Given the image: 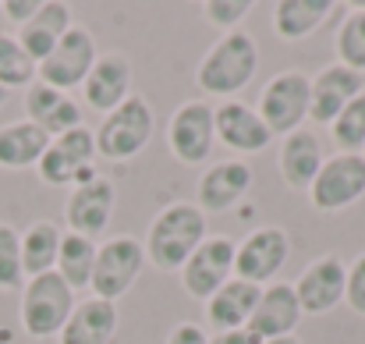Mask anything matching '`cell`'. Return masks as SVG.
Wrapping results in <instances>:
<instances>
[{
  "mask_svg": "<svg viewBox=\"0 0 365 344\" xmlns=\"http://www.w3.org/2000/svg\"><path fill=\"white\" fill-rule=\"evenodd\" d=\"M50 146V135L39 131L32 121L18 117L0 124V171H29L39 167L43 153Z\"/></svg>",
  "mask_w": 365,
  "mask_h": 344,
  "instance_id": "obj_26",
  "label": "cell"
},
{
  "mask_svg": "<svg viewBox=\"0 0 365 344\" xmlns=\"http://www.w3.org/2000/svg\"><path fill=\"white\" fill-rule=\"evenodd\" d=\"M323 163H327V149H323V138L316 131L298 128V131L284 135L277 167H280V178L291 192H309L316 174L323 171Z\"/></svg>",
  "mask_w": 365,
  "mask_h": 344,
  "instance_id": "obj_20",
  "label": "cell"
},
{
  "mask_svg": "<svg viewBox=\"0 0 365 344\" xmlns=\"http://www.w3.org/2000/svg\"><path fill=\"white\" fill-rule=\"evenodd\" d=\"M262 344H302V341L291 334V338H273V341H262Z\"/></svg>",
  "mask_w": 365,
  "mask_h": 344,
  "instance_id": "obj_38",
  "label": "cell"
},
{
  "mask_svg": "<svg viewBox=\"0 0 365 344\" xmlns=\"http://www.w3.org/2000/svg\"><path fill=\"white\" fill-rule=\"evenodd\" d=\"M255 174L248 160H217L206 167V174L199 178L195 188V206L210 217V213H227L242 203L252 188Z\"/></svg>",
  "mask_w": 365,
  "mask_h": 344,
  "instance_id": "obj_17",
  "label": "cell"
},
{
  "mask_svg": "<svg viewBox=\"0 0 365 344\" xmlns=\"http://www.w3.org/2000/svg\"><path fill=\"white\" fill-rule=\"evenodd\" d=\"M128 96H131V61L118 50L100 54L89 79L82 82V103L96 114H110Z\"/></svg>",
  "mask_w": 365,
  "mask_h": 344,
  "instance_id": "obj_19",
  "label": "cell"
},
{
  "mask_svg": "<svg viewBox=\"0 0 365 344\" xmlns=\"http://www.w3.org/2000/svg\"><path fill=\"white\" fill-rule=\"evenodd\" d=\"M259 71V43L252 32L235 29L224 32L199 61L195 68V86L202 96L217 100H235Z\"/></svg>",
  "mask_w": 365,
  "mask_h": 344,
  "instance_id": "obj_2",
  "label": "cell"
},
{
  "mask_svg": "<svg viewBox=\"0 0 365 344\" xmlns=\"http://www.w3.org/2000/svg\"><path fill=\"white\" fill-rule=\"evenodd\" d=\"M96 248L100 241H89L82 234H71L64 231L61 238V252H57V273L64 277V284L78 295V291H89L93 284V266H96Z\"/></svg>",
  "mask_w": 365,
  "mask_h": 344,
  "instance_id": "obj_28",
  "label": "cell"
},
{
  "mask_svg": "<svg viewBox=\"0 0 365 344\" xmlns=\"http://www.w3.org/2000/svg\"><path fill=\"white\" fill-rule=\"evenodd\" d=\"M291 259V234L277 224L248 231L238 241L235 252V277H242L255 288H266L277 280V273L284 270V263Z\"/></svg>",
  "mask_w": 365,
  "mask_h": 344,
  "instance_id": "obj_12",
  "label": "cell"
},
{
  "mask_svg": "<svg viewBox=\"0 0 365 344\" xmlns=\"http://www.w3.org/2000/svg\"><path fill=\"white\" fill-rule=\"evenodd\" d=\"M334 11V0H280L273 7V36L284 43H305L330 21Z\"/></svg>",
  "mask_w": 365,
  "mask_h": 344,
  "instance_id": "obj_25",
  "label": "cell"
},
{
  "mask_svg": "<svg viewBox=\"0 0 365 344\" xmlns=\"http://www.w3.org/2000/svg\"><path fill=\"white\" fill-rule=\"evenodd\" d=\"M142 266H145V248L138 238L131 234L107 238L96 248V266H93V284H89L93 298H103V302L124 298L142 277Z\"/></svg>",
  "mask_w": 365,
  "mask_h": 344,
  "instance_id": "obj_5",
  "label": "cell"
},
{
  "mask_svg": "<svg viewBox=\"0 0 365 344\" xmlns=\"http://www.w3.org/2000/svg\"><path fill=\"white\" fill-rule=\"evenodd\" d=\"M348 291V263L337 252H323L316 256L302 277L294 280V295L302 305V316H327L344 302Z\"/></svg>",
  "mask_w": 365,
  "mask_h": 344,
  "instance_id": "obj_14",
  "label": "cell"
},
{
  "mask_svg": "<svg viewBox=\"0 0 365 344\" xmlns=\"http://www.w3.org/2000/svg\"><path fill=\"white\" fill-rule=\"evenodd\" d=\"M163 344H210V334H206V327H199L192 320H181V323L170 327V334H167Z\"/></svg>",
  "mask_w": 365,
  "mask_h": 344,
  "instance_id": "obj_35",
  "label": "cell"
},
{
  "mask_svg": "<svg viewBox=\"0 0 365 344\" xmlns=\"http://www.w3.org/2000/svg\"><path fill=\"white\" fill-rule=\"evenodd\" d=\"M39 4H43V0H4V4H0V11H4V18H7V21H14V25L21 29V25L39 11Z\"/></svg>",
  "mask_w": 365,
  "mask_h": 344,
  "instance_id": "obj_36",
  "label": "cell"
},
{
  "mask_svg": "<svg viewBox=\"0 0 365 344\" xmlns=\"http://www.w3.org/2000/svg\"><path fill=\"white\" fill-rule=\"evenodd\" d=\"M118 302L103 298H82L75 313L68 316L64 330L57 334V344H110L118 334Z\"/></svg>",
  "mask_w": 365,
  "mask_h": 344,
  "instance_id": "obj_24",
  "label": "cell"
},
{
  "mask_svg": "<svg viewBox=\"0 0 365 344\" xmlns=\"http://www.w3.org/2000/svg\"><path fill=\"white\" fill-rule=\"evenodd\" d=\"M75 25V18H71V7L64 4V0H43L39 4V11L18 29V43H21V50L39 64V61H46L50 57V50L68 36V29Z\"/></svg>",
  "mask_w": 365,
  "mask_h": 344,
  "instance_id": "obj_23",
  "label": "cell"
},
{
  "mask_svg": "<svg viewBox=\"0 0 365 344\" xmlns=\"http://www.w3.org/2000/svg\"><path fill=\"white\" fill-rule=\"evenodd\" d=\"M25 270H21V231L0 221V291H21Z\"/></svg>",
  "mask_w": 365,
  "mask_h": 344,
  "instance_id": "obj_32",
  "label": "cell"
},
{
  "mask_svg": "<svg viewBox=\"0 0 365 344\" xmlns=\"http://www.w3.org/2000/svg\"><path fill=\"white\" fill-rule=\"evenodd\" d=\"M302 323V305H298V295H294V284H284V280H273L262 288L259 295V305L245 327V334L255 344L273 341V338H291Z\"/></svg>",
  "mask_w": 365,
  "mask_h": 344,
  "instance_id": "obj_16",
  "label": "cell"
},
{
  "mask_svg": "<svg viewBox=\"0 0 365 344\" xmlns=\"http://www.w3.org/2000/svg\"><path fill=\"white\" fill-rule=\"evenodd\" d=\"M337 153H365V93H359L330 124Z\"/></svg>",
  "mask_w": 365,
  "mask_h": 344,
  "instance_id": "obj_31",
  "label": "cell"
},
{
  "mask_svg": "<svg viewBox=\"0 0 365 344\" xmlns=\"http://www.w3.org/2000/svg\"><path fill=\"white\" fill-rule=\"evenodd\" d=\"M210 238V217L195 203H167L145 231V263H153L163 273H181V266L192 259V252Z\"/></svg>",
  "mask_w": 365,
  "mask_h": 344,
  "instance_id": "obj_1",
  "label": "cell"
},
{
  "mask_svg": "<svg viewBox=\"0 0 365 344\" xmlns=\"http://www.w3.org/2000/svg\"><path fill=\"white\" fill-rule=\"evenodd\" d=\"M213 121H217V142H224L238 156H255L273 142V131L266 128L259 111L242 100H224L220 107H213Z\"/></svg>",
  "mask_w": 365,
  "mask_h": 344,
  "instance_id": "obj_18",
  "label": "cell"
},
{
  "mask_svg": "<svg viewBox=\"0 0 365 344\" xmlns=\"http://www.w3.org/2000/svg\"><path fill=\"white\" fill-rule=\"evenodd\" d=\"M167 149L178 163L199 167L217 149V121L210 100H185L167 121Z\"/></svg>",
  "mask_w": 365,
  "mask_h": 344,
  "instance_id": "obj_7",
  "label": "cell"
},
{
  "mask_svg": "<svg viewBox=\"0 0 365 344\" xmlns=\"http://www.w3.org/2000/svg\"><path fill=\"white\" fill-rule=\"evenodd\" d=\"M210 344H255V341H252L245 330H231V334H213Z\"/></svg>",
  "mask_w": 365,
  "mask_h": 344,
  "instance_id": "obj_37",
  "label": "cell"
},
{
  "mask_svg": "<svg viewBox=\"0 0 365 344\" xmlns=\"http://www.w3.org/2000/svg\"><path fill=\"white\" fill-rule=\"evenodd\" d=\"M362 156H365V153H362Z\"/></svg>",
  "mask_w": 365,
  "mask_h": 344,
  "instance_id": "obj_40",
  "label": "cell"
},
{
  "mask_svg": "<svg viewBox=\"0 0 365 344\" xmlns=\"http://www.w3.org/2000/svg\"><path fill=\"white\" fill-rule=\"evenodd\" d=\"M25 121H32L50 138H57V135H64L71 128H82V107L68 93H61V89H53V86L36 79L25 89Z\"/></svg>",
  "mask_w": 365,
  "mask_h": 344,
  "instance_id": "obj_21",
  "label": "cell"
},
{
  "mask_svg": "<svg viewBox=\"0 0 365 344\" xmlns=\"http://www.w3.org/2000/svg\"><path fill=\"white\" fill-rule=\"evenodd\" d=\"M334 46H337V64L365 75V7H355L344 14Z\"/></svg>",
  "mask_w": 365,
  "mask_h": 344,
  "instance_id": "obj_30",
  "label": "cell"
},
{
  "mask_svg": "<svg viewBox=\"0 0 365 344\" xmlns=\"http://www.w3.org/2000/svg\"><path fill=\"white\" fill-rule=\"evenodd\" d=\"M75 305H78V295L64 284V277L57 270L29 277L25 288H21V302H18L21 330L36 341L57 338L64 330L68 316L75 313Z\"/></svg>",
  "mask_w": 365,
  "mask_h": 344,
  "instance_id": "obj_3",
  "label": "cell"
},
{
  "mask_svg": "<svg viewBox=\"0 0 365 344\" xmlns=\"http://www.w3.org/2000/svg\"><path fill=\"white\" fill-rule=\"evenodd\" d=\"M359 93H365V75L344 68V64H327L316 75H309V121L312 124H334V117L341 114Z\"/></svg>",
  "mask_w": 365,
  "mask_h": 344,
  "instance_id": "obj_15",
  "label": "cell"
},
{
  "mask_svg": "<svg viewBox=\"0 0 365 344\" xmlns=\"http://www.w3.org/2000/svg\"><path fill=\"white\" fill-rule=\"evenodd\" d=\"M114 210H118V188H114L110 178L96 174V178H89V181H82L68 192L64 224L71 234L100 241L107 234V224L114 221Z\"/></svg>",
  "mask_w": 365,
  "mask_h": 344,
  "instance_id": "obj_13",
  "label": "cell"
},
{
  "mask_svg": "<svg viewBox=\"0 0 365 344\" xmlns=\"http://www.w3.org/2000/svg\"><path fill=\"white\" fill-rule=\"evenodd\" d=\"M36 82V61L11 32H0V89H29Z\"/></svg>",
  "mask_w": 365,
  "mask_h": 344,
  "instance_id": "obj_29",
  "label": "cell"
},
{
  "mask_svg": "<svg viewBox=\"0 0 365 344\" xmlns=\"http://www.w3.org/2000/svg\"><path fill=\"white\" fill-rule=\"evenodd\" d=\"M259 295H262V288L248 284L242 277H231L210 302H202L206 305V327L213 334L245 330L248 320H252V313H255V305H259Z\"/></svg>",
  "mask_w": 365,
  "mask_h": 344,
  "instance_id": "obj_22",
  "label": "cell"
},
{
  "mask_svg": "<svg viewBox=\"0 0 365 344\" xmlns=\"http://www.w3.org/2000/svg\"><path fill=\"white\" fill-rule=\"evenodd\" d=\"M202 14H206L210 25H217L224 32H235V29H242V21L252 14V0H206Z\"/></svg>",
  "mask_w": 365,
  "mask_h": 344,
  "instance_id": "obj_33",
  "label": "cell"
},
{
  "mask_svg": "<svg viewBox=\"0 0 365 344\" xmlns=\"http://www.w3.org/2000/svg\"><path fill=\"white\" fill-rule=\"evenodd\" d=\"M39 178L46 185H57V188H75L89 178H96V135L93 128H71L57 138H50L43 160H39Z\"/></svg>",
  "mask_w": 365,
  "mask_h": 344,
  "instance_id": "obj_6",
  "label": "cell"
},
{
  "mask_svg": "<svg viewBox=\"0 0 365 344\" xmlns=\"http://www.w3.org/2000/svg\"><path fill=\"white\" fill-rule=\"evenodd\" d=\"M100 50H96V39L86 25H71L68 36L50 50L46 61L36 64V79L61 89V93H71V89H82V82L89 79L93 64H96Z\"/></svg>",
  "mask_w": 365,
  "mask_h": 344,
  "instance_id": "obj_10",
  "label": "cell"
},
{
  "mask_svg": "<svg viewBox=\"0 0 365 344\" xmlns=\"http://www.w3.org/2000/svg\"><path fill=\"white\" fill-rule=\"evenodd\" d=\"M61 238H64V231L57 228L53 221H36V224H29L21 231V270H25V280L39 277V273H50L57 266Z\"/></svg>",
  "mask_w": 365,
  "mask_h": 344,
  "instance_id": "obj_27",
  "label": "cell"
},
{
  "mask_svg": "<svg viewBox=\"0 0 365 344\" xmlns=\"http://www.w3.org/2000/svg\"><path fill=\"white\" fill-rule=\"evenodd\" d=\"M4 103H7V89H0V107H4Z\"/></svg>",
  "mask_w": 365,
  "mask_h": 344,
  "instance_id": "obj_39",
  "label": "cell"
},
{
  "mask_svg": "<svg viewBox=\"0 0 365 344\" xmlns=\"http://www.w3.org/2000/svg\"><path fill=\"white\" fill-rule=\"evenodd\" d=\"M344 302L355 316H365V252H359L351 263H348V291H344Z\"/></svg>",
  "mask_w": 365,
  "mask_h": 344,
  "instance_id": "obj_34",
  "label": "cell"
},
{
  "mask_svg": "<svg viewBox=\"0 0 365 344\" xmlns=\"http://www.w3.org/2000/svg\"><path fill=\"white\" fill-rule=\"evenodd\" d=\"M255 111L273 135H291V131L305 128V121H309V75L298 68L273 75L262 86Z\"/></svg>",
  "mask_w": 365,
  "mask_h": 344,
  "instance_id": "obj_9",
  "label": "cell"
},
{
  "mask_svg": "<svg viewBox=\"0 0 365 344\" xmlns=\"http://www.w3.org/2000/svg\"><path fill=\"white\" fill-rule=\"evenodd\" d=\"M153 131H156V117H153L149 100L142 93H131L121 107L103 114L100 128H93L96 156H103L110 163H131L149 146Z\"/></svg>",
  "mask_w": 365,
  "mask_h": 344,
  "instance_id": "obj_4",
  "label": "cell"
},
{
  "mask_svg": "<svg viewBox=\"0 0 365 344\" xmlns=\"http://www.w3.org/2000/svg\"><path fill=\"white\" fill-rule=\"evenodd\" d=\"M235 252L238 241L231 234H210L178 273L185 295H192L195 302H210L235 277Z\"/></svg>",
  "mask_w": 365,
  "mask_h": 344,
  "instance_id": "obj_11",
  "label": "cell"
},
{
  "mask_svg": "<svg viewBox=\"0 0 365 344\" xmlns=\"http://www.w3.org/2000/svg\"><path fill=\"white\" fill-rule=\"evenodd\" d=\"M365 196V156L362 153H334L309 188V203L316 213H344Z\"/></svg>",
  "mask_w": 365,
  "mask_h": 344,
  "instance_id": "obj_8",
  "label": "cell"
}]
</instances>
